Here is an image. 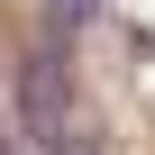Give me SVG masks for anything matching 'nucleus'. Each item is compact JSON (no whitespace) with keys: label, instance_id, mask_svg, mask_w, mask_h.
<instances>
[{"label":"nucleus","instance_id":"obj_1","mask_svg":"<svg viewBox=\"0 0 155 155\" xmlns=\"http://www.w3.org/2000/svg\"><path fill=\"white\" fill-rule=\"evenodd\" d=\"M55 155H101V146H91V137H73V146H64V137H55Z\"/></svg>","mask_w":155,"mask_h":155},{"label":"nucleus","instance_id":"obj_2","mask_svg":"<svg viewBox=\"0 0 155 155\" xmlns=\"http://www.w3.org/2000/svg\"><path fill=\"white\" fill-rule=\"evenodd\" d=\"M0 155H9V146H0Z\"/></svg>","mask_w":155,"mask_h":155}]
</instances>
